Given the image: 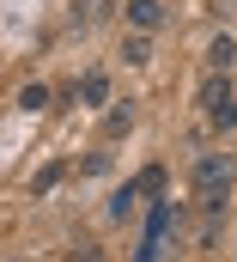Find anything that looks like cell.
<instances>
[{
    "label": "cell",
    "mask_w": 237,
    "mask_h": 262,
    "mask_svg": "<svg viewBox=\"0 0 237 262\" xmlns=\"http://www.w3.org/2000/svg\"><path fill=\"white\" fill-rule=\"evenodd\" d=\"M231 61H237V43L231 37H213L207 43V73H231Z\"/></svg>",
    "instance_id": "5b68a950"
},
{
    "label": "cell",
    "mask_w": 237,
    "mask_h": 262,
    "mask_svg": "<svg viewBox=\"0 0 237 262\" xmlns=\"http://www.w3.org/2000/svg\"><path fill=\"white\" fill-rule=\"evenodd\" d=\"M104 98H110V79L104 73H85L79 79V104H104Z\"/></svg>",
    "instance_id": "ba28073f"
},
{
    "label": "cell",
    "mask_w": 237,
    "mask_h": 262,
    "mask_svg": "<svg viewBox=\"0 0 237 262\" xmlns=\"http://www.w3.org/2000/svg\"><path fill=\"white\" fill-rule=\"evenodd\" d=\"M122 55H128V67H146V61H152V37H146V31L122 37Z\"/></svg>",
    "instance_id": "52a82bcc"
},
{
    "label": "cell",
    "mask_w": 237,
    "mask_h": 262,
    "mask_svg": "<svg viewBox=\"0 0 237 262\" xmlns=\"http://www.w3.org/2000/svg\"><path fill=\"white\" fill-rule=\"evenodd\" d=\"M134 207H140V177H134V183H122L116 195H110V220H128Z\"/></svg>",
    "instance_id": "8992f818"
},
{
    "label": "cell",
    "mask_w": 237,
    "mask_h": 262,
    "mask_svg": "<svg viewBox=\"0 0 237 262\" xmlns=\"http://www.w3.org/2000/svg\"><path fill=\"white\" fill-rule=\"evenodd\" d=\"M231 195V159L225 152H201L195 159V201L207 207V213H219Z\"/></svg>",
    "instance_id": "6da1fadb"
},
{
    "label": "cell",
    "mask_w": 237,
    "mask_h": 262,
    "mask_svg": "<svg viewBox=\"0 0 237 262\" xmlns=\"http://www.w3.org/2000/svg\"><path fill=\"white\" fill-rule=\"evenodd\" d=\"M201 110H207V122L213 128H237V92H231V79H207L201 85Z\"/></svg>",
    "instance_id": "3957f363"
},
{
    "label": "cell",
    "mask_w": 237,
    "mask_h": 262,
    "mask_svg": "<svg viewBox=\"0 0 237 262\" xmlns=\"http://www.w3.org/2000/svg\"><path fill=\"white\" fill-rule=\"evenodd\" d=\"M73 262H104V256H98V250H91V244H85V250H79V256H73Z\"/></svg>",
    "instance_id": "4fadbf2b"
},
{
    "label": "cell",
    "mask_w": 237,
    "mask_h": 262,
    "mask_svg": "<svg viewBox=\"0 0 237 262\" xmlns=\"http://www.w3.org/2000/svg\"><path fill=\"white\" fill-rule=\"evenodd\" d=\"M140 195H164V165H146L140 171Z\"/></svg>",
    "instance_id": "30bf717a"
},
{
    "label": "cell",
    "mask_w": 237,
    "mask_h": 262,
    "mask_svg": "<svg viewBox=\"0 0 237 262\" xmlns=\"http://www.w3.org/2000/svg\"><path fill=\"white\" fill-rule=\"evenodd\" d=\"M18 110H25V116L49 110V92H43V85H25V92H18Z\"/></svg>",
    "instance_id": "9c48e42d"
},
{
    "label": "cell",
    "mask_w": 237,
    "mask_h": 262,
    "mask_svg": "<svg viewBox=\"0 0 237 262\" xmlns=\"http://www.w3.org/2000/svg\"><path fill=\"white\" fill-rule=\"evenodd\" d=\"M128 25L134 31H158L164 25V0H128Z\"/></svg>",
    "instance_id": "277c9868"
},
{
    "label": "cell",
    "mask_w": 237,
    "mask_h": 262,
    "mask_svg": "<svg viewBox=\"0 0 237 262\" xmlns=\"http://www.w3.org/2000/svg\"><path fill=\"white\" fill-rule=\"evenodd\" d=\"M128 128H134V110H110V116H104V134H110V140L128 134Z\"/></svg>",
    "instance_id": "8fae6325"
},
{
    "label": "cell",
    "mask_w": 237,
    "mask_h": 262,
    "mask_svg": "<svg viewBox=\"0 0 237 262\" xmlns=\"http://www.w3.org/2000/svg\"><path fill=\"white\" fill-rule=\"evenodd\" d=\"M61 183V165H43V171H37V183H31V189H37V195H49V189H55Z\"/></svg>",
    "instance_id": "7c38bea8"
},
{
    "label": "cell",
    "mask_w": 237,
    "mask_h": 262,
    "mask_svg": "<svg viewBox=\"0 0 237 262\" xmlns=\"http://www.w3.org/2000/svg\"><path fill=\"white\" fill-rule=\"evenodd\" d=\"M171 226H177V201H171V195H158V201H152V213H146V238H140L134 262H158V256H164V244H171Z\"/></svg>",
    "instance_id": "7a4b0ae2"
}]
</instances>
